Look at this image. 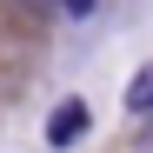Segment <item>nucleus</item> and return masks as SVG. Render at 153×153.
Returning a JSON list of instances; mask_svg holds the SVG:
<instances>
[{"label": "nucleus", "mask_w": 153, "mask_h": 153, "mask_svg": "<svg viewBox=\"0 0 153 153\" xmlns=\"http://www.w3.org/2000/svg\"><path fill=\"white\" fill-rule=\"evenodd\" d=\"M47 7H53V0H47Z\"/></svg>", "instance_id": "4"}, {"label": "nucleus", "mask_w": 153, "mask_h": 153, "mask_svg": "<svg viewBox=\"0 0 153 153\" xmlns=\"http://www.w3.org/2000/svg\"><path fill=\"white\" fill-rule=\"evenodd\" d=\"M53 7H60V13H73V20H87V13H93V0H53Z\"/></svg>", "instance_id": "3"}, {"label": "nucleus", "mask_w": 153, "mask_h": 153, "mask_svg": "<svg viewBox=\"0 0 153 153\" xmlns=\"http://www.w3.org/2000/svg\"><path fill=\"white\" fill-rule=\"evenodd\" d=\"M93 126V113H87V100H60L53 113H47V146H73Z\"/></svg>", "instance_id": "1"}, {"label": "nucleus", "mask_w": 153, "mask_h": 153, "mask_svg": "<svg viewBox=\"0 0 153 153\" xmlns=\"http://www.w3.org/2000/svg\"><path fill=\"white\" fill-rule=\"evenodd\" d=\"M126 113H133V120H153V67H140L133 80H126Z\"/></svg>", "instance_id": "2"}]
</instances>
